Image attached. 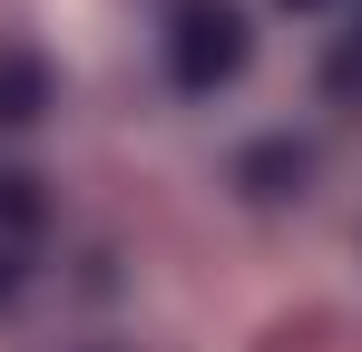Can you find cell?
<instances>
[{"instance_id": "obj_1", "label": "cell", "mask_w": 362, "mask_h": 352, "mask_svg": "<svg viewBox=\"0 0 362 352\" xmlns=\"http://www.w3.org/2000/svg\"><path fill=\"white\" fill-rule=\"evenodd\" d=\"M255 40H245V10L235 0H177V20H167V78H177L186 98H216V88H235Z\"/></svg>"}, {"instance_id": "obj_2", "label": "cell", "mask_w": 362, "mask_h": 352, "mask_svg": "<svg viewBox=\"0 0 362 352\" xmlns=\"http://www.w3.org/2000/svg\"><path fill=\"white\" fill-rule=\"evenodd\" d=\"M30 117H40V69L0 59V127H30Z\"/></svg>"}, {"instance_id": "obj_3", "label": "cell", "mask_w": 362, "mask_h": 352, "mask_svg": "<svg viewBox=\"0 0 362 352\" xmlns=\"http://www.w3.org/2000/svg\"><path fill=\"white\" fill-rule=\"evenodd\" d=\"M0 225H10V235H30V225H40V196H30V176H20V167L0 176Z\"/></svg>"}, {"instance_id": "obj_4", "label": "cell", "mask_w": 362, "mask_h": 352, "mask_svg": "<svg viewBox=\"0 0 362 352\" xmlns=\"http://www.w3.org/2000/svg\"><path fill=\"white\" fill-rule=\"evenodd\" d=\"M10 293H20V254L0 245V303H10Z\"/></svg>"}, {"instance_id": "obj_5", "label": "cell", "mask_w": 362, "mask_h": 352, "mask_svg": "<svg viewBox=\"0 0 362 352\" xmlns=\"http://www.w3.org/2000/svg\"><path fill=\"white\" fill-rule=\"evenodd\" d=\"M284 10H323V0H284Z\"/></svg>"}]
</instances>
